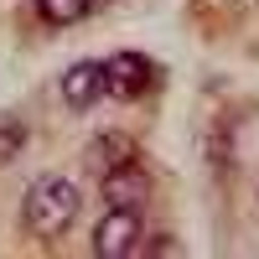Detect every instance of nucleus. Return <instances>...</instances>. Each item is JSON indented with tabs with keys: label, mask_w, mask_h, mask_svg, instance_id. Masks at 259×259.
I'll return each instance as SVG.
<instances>
[{
	"label": "nucleus",
	"mask_w": 259,
	"mask_h": 259,
	"mask_svg": "<svg viewBox=\"0 0 259 259\" xmlns=\"http://www.w3.org/2000/svg\"><path fill=\"white\" fill-rule=\"evenodd\" d=\"M78 202H83V192H78L73 177H41V182L26 187V197H21V223H26V233H36V239H57V233L78 218Z\"/></svg>",
	"instance_id": "1"
},
{
	"label": "nucleus",
	"mask_w": 259,
	"mask_h": 259,
	"mask_svg": "<svg viewBox=\"0 0 259 259\" xmlns=\"http://www.w3.org/2000/svg\"><path fill=\"white\" fill-rule=\"evenodd\" d=\"M140 233H145L140 207H109L94 228V254L99 259H124V254L140 249Z\"/></svg>",
	"instance_id": "2"
},
{
	"label": "nucleus",
	"mask_w": 259,
	"mask_h": 259,
	"mask_svg": "<svg viewBox=\"0 0 259 259\" xmlns=\"http://www.w3.org/2000/svg\"><path fill=\"white\" fill-rule=\"evenodd\" d=\"M150 83H156V68H150L145 52H114L104 62V89H109V99H140Z\"/></svg>",
	"instance_id": "3"
},
{
	"label": "nucleus",
	"mask_w": 259,
	"mask_h": 259,
	"mask_svg": "<svg viewBox=\"0 0 259 259\" xmlns=\"http://www.w3.org/2000/svg\"><path fill=\"white\" fill-rule=\"evenodd\" d=\"M62 99H68V109H94L99 99H109V89H104V62H73V68L62 73Z\"/></svg>",
	"instance_id": "4"
},
{
	"label": "nucleus",
	"mask_w": 259,
	"mask_h": 259,
	"mask_svg": "<svg viewBox=\"0 0 259 259\" xmlns=\"http://www.w3.org/2000/svg\"><path fill=\"white\" fill-rule=\"evenodd\" d=\"M145 192H150V182H145L130 161L104 171V202H109V207H140V202H145Z\"/></svg>",
	"instance_id": "5"
},
{
	"label": "nucleus",
	"mask_w": 259,
	"mask_h": 259,
	"mask_svg": "<svg viewBox=\"0 0 259 259\" xmlns=\"http://www.w3.org/2000/svg\"><path fill=\"white\" fill-rule=\"evenodd\" d=\"M89 161H94L99 171H109V166H124V161H135V145H130L124 135H114V130H109V135H99V145L89 150Z\"/></svg>",
	"instance_id": "6"
},
{
	"label": "nucleus",
	"mask_w": 259,
	"mask_h": 259,
	"mask_svg": "<svg viewBox=\"0 0 259 259\" xmlns=\"http://www.w3.org/2000/svg\"><path fill=\"white\" fill-rule=\"evenodd\" d=\"M94 0H36V16L41 21H52V26H73V21L89 16Z\"/></svg>",
	"instance_id": "7"
},
{
	"label": "nucleus",
	"mask_w": 259,
	"mask_h": 259,
	"mask_svg": "<svg viewBox=\"0 0 259 259\" xmlns=\"http://www.w3.org/2000/svg\"><path fill=\"white\" fill-rule=\"evenodd\" d=\"M21 145H26V124L21 119H0V166H6Z\"/></svg>",
	"instance_id": "8"
}]
</instances>
